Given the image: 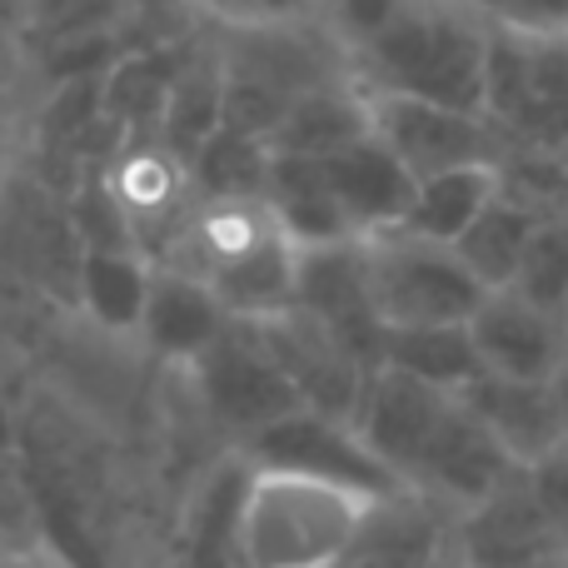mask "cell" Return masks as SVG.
<instances>
[{
	"label": "cell",
	"instance_id": "cell-26",
	"mask_svg": "<svg viewBox=\"0 0 568 568\" xmlns=\"http://www.w3.org/2000/svg\"><path fill=\"white\" fill-rule=\"evenodd\" d=\"M130 0H36V26L45 45L80 36H115Z\"/></svg>",
	"mask_w": 568,
	"mask_h": 568
},
{
	"label": "cell",
	"instance_id": "cell-30",
	"mask_svg": "<svg viewBox=\"0 0 568 568\" xmlns=\"http://www.w3.org/2000/svg\"><path fill=\"white\" fill-rule=\"evenodd\" d=\"M310 0H240V20H294Z\"/></svg>",
	"mask_w": 568,
	"mask_h": 568
},
{
	"label": "cell",
	"instance_id": "cell-31",
	"mask_svg": "<svg viewBox=\"0 0 568 568\" xmlns=\"http://www.w3.org/2000/svg\"><path fill=\"white\" fill-rule=\"evenodd\" d=\"M205 10H215V16H230V20H240V0H200Z\"/></svg>",
	"mask_w": 568,
	"mask_h": 568
},
{
	"label": "cell",
	"instance_id": "cell-32",
	"mask_svg": "<svg viewBox=\"0 0 568 568\" xmlns=\"http://www.w3.org/2000/svg\"><path fill=\"white\" fill-rule=\"evenodd\" d=\"M554 389H559V404H564V424H568V364L554 374Z\"/></svg>",
	"mask_w": 568,
	"mask_h": 568
},
{
	"label": "cell",
	"instance_id": "cell-13",
	"mask_svg": "<svg viewBox=\"0 0 568 568\" xmlns=\"http://www.w3.org/2000/svg\"><path fill=\"white\" fill-rule=\"evenodd\" d=\"M320 170H324V185H329L334 205L344 210V220H349V230L359 240L394 230L414 200V175L374 130L364 140H354V145L324 155Z\"/></svg>",
	"mask_w": 568,
	"mask_h": 568
},
{
	"label": "cell",
	"instance_id": "cell-18",
	"mask_svg": "<svg viewBox=\"0 0 568 568\" xmlns=\"http://www.w3.org/2000/svg\"><path fill=\"white\" fill-rule=\"evenodd\" d=\"M369 95L349 85H314L294 100L280 115V125L270 130V155H304L324 160L334 150L354 145L369 135Z\"/></svg>",
	"mask_w": 568,
	"mask_h": 568
},
{
	"label": "cell",
	"instance_id": "cell-10",
	"mask_svg": "<svg viewBox=\"0 0 568 568\" xmlns=\"http://www.w3.org/2000/svg\"><path fill=\"white\" fill-rule=\"evenodd\" d=\"M514 474H519V464L499 449V439H494V434L464 409L459 394H454V404H449V414H444V424L434 429L429 449L414 464L409 489L444 504L449 514H464L479 499H489L499 484H509Z\"/></svg>",
	"mask_w": 568,
	"mask_h": 568
},
{
	"label": "cell",
	"instance_id": "cell-21",
	"mask_svg": "<svg viewBox=\"0 0 568 568\" xmlns=\"http://www.w3.org/2000/svg\"><path fill=\"white\" fill-rule=\"evenodd\" d=\"M379 364L414 374V379L434 384V389L459 394L484 374L479 349L469 339V324H424V329H384Z\"/></svg>",
	"mask_w": 568,
	"mask_h": 568
},
{
	"label": "cell",
	"instance_id": "cell-8",
	"mask_svg": "<svg viewBox=\"0 0 568 568\" xmlns=\"http://www.w3.org/2000/svg\"><path fill=\"white\" fill-rule=\"evenodd\" d=\"M559 554L568 549L554 534L549 514L539 509L524 469L454 519V564L459 568H534Z\"/></svg>",
	"mask_w": 568,
	"mask_h": 568
},
{
	"label": "cell",
	"instance_id": "cell-4",
	"mask_svg": "<svg viewBox=\"0 0 568 568\" xmlns=\"http://www.w3.org/2000/svg\"><path fill=\"white\" fill-rule=\"evenodd\" d=\"M185 374L200 414L215 429H225L235 444H245L250 434H260L284 414L304 409L300 389L290 384V374L280 369V359L265 349V339L250 320H230L225 334Z\"/></svg>",
	"mask_w": 568,
	"mask_h": 568
},
{
	"label": "cell",
	"instance_id": "cell-14",
	"mask_svg": "<svg viewBox=\"0 0 568 568\" xmlns=\"http://www.w3.org/2000/svg\"><path fill=\"white\" fill-rule=\"evenodd\" d=\"M230 310L215 300L205 280L185 275V270L155 265V280H150V300H145V320H140L135 339L155 354L160 364H175V369H190L210 344L225 334Z\"/></svg>",
	"mask_w": 568,
	"mask_h": 568
},
{
	"label": "cell",
	"instance_id": "cell-3",
	"mask_svg": "<svg viewBox=\"0 0 568 568\" xmlns=\"http://www.w3.org/2000/svg\"><path fill=\"white\" fill-rule=\"evenodd\" d=\"M364 290L369 310L384 329H424V324H469L484 290L469 275L454 245H434L409 230H379L364 235Z\"/></svg>",
	"mask_w": 568,
	"mask_h": 568
},
{
	"label": "cell",
	"instance_id": "cell-6",
	"mask_svg": "<svg viewBox=\"0 0 568 568\" xmlns=\"http://www.w3.org/2000/svg\"><path fill=\"white\" fill-rule=\"evenodd\" d=\"M369 125L414 180L459 165H499L509 150V140L494 130L489 115L409 95H369Z\"/></svg>",
	"mask_w": 568,
	"mask_h": 568
},
{
	"label": "cell",
	"instance_id": "cell-35",
	"mask_svg": "<svg viewBox=\"0 0 568 568\" xmlns=\"http://www.w3.org/2000/svg\"><path fill=\"white\" fill-rule=\"evenodd\" d=\"M0 175H6V135H0Z\"/></svg>",
	"mask_w": 568,
	"mask_h": 568
},
{
	"label": "cell",
	"instance_id": "cell-34",
	"mask_svg": "<svg viewBox=\"0 0 568 568\" xmlns=\"http://www.w3.org/2000/svg\"><path fill=\"white\" fill-rule=\"evenodd\" d=\"M534 568H568V554H559V559H544V564H534Z\"/></svg>",
	"mask_w": 568,
	"mask_h": 568
},
{
	"label": "cell",
	"instance_id": "cell-33",
	"mask_svg": "<svg viewBox=\"0 0 568 568\" xmlns=\"http://www.w3.org/2000/svg\"><path fill=\"white\" fill-rule=\"evenodd\" d=\"M454 6H469V10H479V16L494 20V0H454Z\"/></svg>",
	"mask_w": 568,
	"mask_h": 568
},
{
	"label": "cell",
	"instance_id": "cell-25",
	"mask_svg": "<svg viewBox=\"0 0 568 568\" xmlns=\"http://www.w3.org/2000/svg\"><path fill=\"white\" fill-rule=\"evenodd\" d=\"M509 290L524 294L529 304H539V310L568 320V215L534 225L519 260V275H514Z\"/></svg>",
	"mask_w": 568,
	"mask_h": 568
},
{
	"label": "cell",
	"instance_id": "cell-27",
	"mask_svg": "<svg viewBox=\"0 0 568 568\" xmlns=\"http://www.w3.org/2000/svg\"><path fill=\"white\" fill-rule=\"evenodd\" d=\"M524 474H529L534 499H539V509L549 514L554 534H559L564 549H568V444H564V449H554L549 459L529 464Z\"/></svg>",
	"mask_w": 568,
	"mask_h": 568
},
{
	"label": "cell",
	"instance_id": "cell-29",
	"mask_svg": "<svg viewBox=\"0 0 568 568\" xmlns=\"http://www.w3.org/2000/svg\"><path fill=\"white\" fill-rule=\"evenodd\" d=\"M10 90H16V16L10 0H0V115L10 105Z\"/></svg>",
	"mask_w": 568,
	"mask_h": 568
},
{
	"label": "cell",
	"instance_id": "cell-15",
	"mask_svg": "<svg viewBox=\"0 0 568 568\" xmlns=\"http://www.w3.org/2000/svg\"><path fill=\"white\" fill-rule=\"evenodd\" d=\"M250 469L255 464L245 459V449L230 444L200 474L195 494L185 499V519H180V568H240L235 529H240V504H245Z\"/></svg>",
	"mask_w": 568,
	"mask_h": 568
},
{
	"label": "cell",
	"instance_id": "cell-11",
	"mask_svg": "<svg viewBox=\"0 0 568 568\" xmlns=\"http://www.w3.org/2000/svg\"><path fill=\"white\" fill-rule=\"evenodd\" d=\"M469 339L484 374L504 379H554L568 364V320L529 304L514 290H489L469 314Z\"/></svg>",
	"mask_w": 568,
	"mask_h": 568
},
{
	"label": "cell",
	"instance_id": "cell-24",
	"mask_svg": "<svg viewBox=\"0 0 568 568\" xmlns=\"http://www.w3.org/2000/svg\"><path fill=\"white\" fill-rule=\"evenodd\" d=\"M190 175L205 190V200H265L270 145L235 125H220L190 160Z\"/></svg>",
	"mask_w": 568,
	"mask_h": 568
},
{
	"label": "cell",
	"instance_id": "cell-2",
	"mask_svg": "<svg viewBox=\"0 0 568 568\" xmlns=\"http://www.w3.org/2000/svg\"><path fill=\"white\" fill-rule=\"evenodd\" d=\"M379 494L255 464L240 504V568H339Z\"/></svg>",
	"mask_w": 568,
	"mask_h": 568
},
{
	"label": "cell",
	"instance_id": "cell-22",
	"mask_svg": "<svg viewBox=\"0 0 568 568\" xmlns=\"http://www.w3.org/2000/svg\"><path fill=\"white\" fill-rule=\"evenodd\" d=\"M534 225H539V215L499 190V195L484 205V215L454 240V255L469 265V275L479 280L484 290H509L514 275H519V260H524V245H529Z\"/></svg>",
	"mask_w": 568,
	"mask_h": 568
},
{
	"label": "cell",
	"instance_id": "cell-5",
	"mask_svg": "<svg viewBox=\"0 0 568 568\" xmlns=\"http://www.w3.org/2000/svg\"><path fill=\"white\" fill-rule=\"evenodd\" d=\"M245 459L250 464H270V469H300L314 474V479H334V484H349V489L364 494H404L399 474L359 439L349 419H334V414L320 409H294L284 419L265 424L260 434H250L245 444Z\"/></svg>",
	"mask_w": 568,
	"mask_h": 568
},
{
	"label": "cell",
	"instance_id": "cell-36",
	"mask_svg": "<svg viewBox=\"0 0 568 568\" xmlns=\"http://www.w3.org/2000/svg\"><path fill=\"white\" fill-rule=\"evenodd\" d=\"M434 568H459V564H454V559H444V564H434Z\"/></svg>",
	"mask_w": 568,
	"mask_h": 568
},
{
	"label": "cell",
	"instance_id": "cell-17",
	"mask_svg": "<svg viewBox=\"0 0 568 568\" xmlns=\"http://www.w3.org/2000/svg\"><path fill=\"white\" fill-rule=\"evenodd\" d=\"M150 280H155V260L145 250H80L75 265V294L85 320L100 334H125L135 339L140 320H145Z\"/></svg>",
	"mask_w": 568,
	"mask_h": 568
},
{
	"label": "cell",
	"instance_id": "cell-20",
	"mask_svg": "<svg viewBox=\"0 0 568 568\" xmlns=\"http://www.w3.org/2000/svg\"><path fill=\"white\" fill-rule=\"evenodd\" d=\"M494 195H499V165H459V170L424 175L414 180V200L404 210L399 230L434 240V245H454L484 215V205Z\"/></svg>",
	"mask_w": 568,
	"mask_h": 568
},
{
	"label": "cell",
	"instance_id": "cell-12",
	"mask_svg": "<svg viewBox=\"0 0 568 568\" xmlns=\"http://www.w3.org/2000/svg\"><path fill=\"white\" fill-rule=\"evenodd\" d=\"M464 409L499 439V449L509 454L519 469L549 459L554 449L568 444L564 404L554 379H504V374H479L474 384L459 389Z\"/></svg>",
	"mask_w": 568,
	"mask_h": 568
},
{
	"label": "cell",
	"instance_id": "cell-9",
	"mask_svg": "<svg viewBox=\"0 0 568 568\" xmlns=\"http://www.w3.org/2000/svg\"><path fill=\"white\" fill-rule=\"evenodd\" d=\"M449 404H454L449 389H434V384L414 379V374L394 369V364H374L349 424L359 429V439L399 474L404 489H409L414 464L429 449V439L444 424Z\"/></svg>",
	"mask_w": 568,
	"mask_h": 568
},
{
	"label": "cell",
	"instance_id": "cell-28",
	"mask_svg": "<svg viewBox=\"0 0 568 568\" xmlns=\"http://www.w3.org/2000/svg\"><path fill=\"white\" fill-rule=\"evenodd\" d=\"M494 26L534 30V36H568V0H494Z\"/></svg>",
	"mask_w": 568,
	"mask_h": 568
},
{
	"label": "cell",
	"instance_id": "cell-7",
	"mask_svg": "<svg viewBox=\"0 0 568 568\" xmlns=\"http://www.w3.org/2000/svg\"><path fill=\"white\" fill-rule=\"evenodd\" d=\"M265 339V349L280 359L290 384L300 389L304 409L334 414V419H354V404L364 394L374 364H364L329 324H320L304 310H284L275 320H250Z\"/></svg>",
	"mask_w": 568,
	"mask_h": 568
},
{
	"label": "cell",
	"instance_id": "cell-1",
	"mask_svg": "<svg viewBox=\"0 0 568 568\" xmlns=\"http://www.w3.org/2000/svg\"><path fill=\"white\" fill-rule=\"evenodd\" d=\"M494 20L454 0H399L374 36L349 45L364 95H409L484 115Z\"/></svg>",
	"mask_w": 568,
	"mask_h": 568
},
{
	"label": "cell",
	"instance_id": "cell-16",
	"mask_svg": "<svg viewBox=\"0 0 568 568\" xmlns=\"http://www.w3.org/2000/svg\"><path fill=\"white\" fill-rule=\"evenodd\" d=\"M205 284L230 310V320H275L294 310L300 294V245L275 225L235 260H225L215 275H205Z\"/></svg>",
	"mask_w": 568,
	"mask_h": 568
},
{
	"label": "cell",
	"instance_id": "cell-19",
	"mask_svg": "<svg viewBox=\"0 0 568 568\" xmlns=\"http://www.w3.org/2000/svg\"><path fill=\"white\" fill-rule=\"evenodd\" d=\"M265 205L275 210L280 230L300 250L314 245H349L359 240L344 220V210L334 205L329 185H324L320 160L304 155H270V180H265Z\"/></svg>",
	"mask_w": 568,
	"mask_h": 568
},
{
	"label": "cell",
	"instance_id": "cell-23",
	"mask_svg": "<svg viewBox=\"0 0 568 568\" xmlns=\"http://www.w3.org/2000/svg\"><path fill=\"white\" fill-rule=\"evenodd\" d=\"M225 125V75L215 65H185L165 100V115H160V145L190 170V160L200 155L215 130Z\"/></svg>",
	"mask_w": 568,
	"mask_h": 568
}]
</instances>
